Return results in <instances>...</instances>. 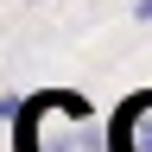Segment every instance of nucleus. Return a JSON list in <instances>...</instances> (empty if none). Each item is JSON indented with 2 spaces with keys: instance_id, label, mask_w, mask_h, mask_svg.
Here are the masks:
<instances>
[{
  "instance_id": "f257e3e1",
  "label": "nucleus",
  "mask_w": 152,
  "mask_h": 152,
  "mask_svg": "<svg viewBox=\"0 0 152 152\" xmlns=\"http://www.w3.org/2000/svg\"><path fill=\"white\" fill-rule=\"evenodd\" d=\"M108 152H152V89L127 95L108 121Z\"/></svg>"
}]
</instances>
